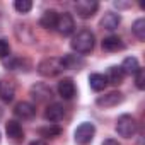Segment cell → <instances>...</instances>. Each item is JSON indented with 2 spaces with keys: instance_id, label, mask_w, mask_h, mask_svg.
<instances>
[{
  "instance_id": "obj_1",
  "label": "cell",
  "mask_w": 145,
  "mask_h": 145,
  "mask_svg": "<svg viewBox=\"0 0 145 145\" xmlns=\"http://www.w3.org/2000/svg\"><path fill=\"white\" fill-rule=\"evenodd\" d=\"M94 43H96L94 34L89 29H82V31H79L74 38H72L70 46L79 55H87V53H91L94 50Z\"/></svg>"
},
{
  "instance_id": "obj_2",
  "label": "cell",
  "mask_w": 145,
  "mask_h": 145,
  "mask_svg": "<svg viewBox=\"0 0 145 145\" xmlns=\"http://www.w3.org/2000/svg\"><path fill=\"white\" fill-rule=\"evenodd\" d=\"M63 70L65 68H63L61 58H56V56L44 58V60H41L38 63V72L43 77H56L58 74H61Z\"/></svg>"
},
{
  "instance_id": "obj_3",
  "label": "cell",
  "mask_w": 145,
  "mask_h": 145,
  "mask_svg": "<svg viewBox=\"0 0 145 145\" xmlns=\"http://www.w3.org/2000/svg\"><path fill=\"white\" fill-rule=\"evenodd\" d=\"M116 131L123 138H131L137 133V121L131 114H121L116 121Z\"/></svg>"
},
{
  "instance_id": "obj_4",
  "label": "cell",
  "mask_w": 145,
  "mask_h": 145,
  "mask_svg": "<svg viewBox=\"0 0 145 145\" xmlns=\"http://www.w3.org/2000/svg\"><path fill=\"white\" fill-rule=\"evenodd\" d=\"M94 135H96V126L89 121L86 123H80L74 133V138L79 145H89L92 140H94Z\"/></svg>"
},
{
  "instance_id": "obj_5",
  "label": "cell",
  "mask_w": 145,
  "mask_h": 145,
  "mask_svg": "<svg viewBox=\"0 0 145 145\" xmlns=\"http://www.w3.org/2000/svg\"><path fill=\"white\" fill-rule=\"evenodd\" d=\"M99 9V4L96 2V0H79V2L75 4V10L77 14L82 17V19H89L92 17Z\"/></svg>"
},
{
  "instance_id": "obj_6",
  "label": "cell",
  "mask_w": 145,
  "mask_h": 145,
  "mask_svg": "<svg viewBox=\"0 0 145 145\" xmlns=\"http://www.w3.org/2000/svg\"><path fill=\"white\" fill-rule=\"evenodd\" d=\"M123 99H125V96H123L121 92L111 91V92H108V94H104V96H99V97L96 99V104L101 106V108H114V106L121 104Z\"/></svg>"
},
{
  "instance_id": "obj_7",
  "label": "cell",
  "mask_w": 145,
  "mask_h": 145,
  "mask_svg": "<svg viewBox=\"0 0 145 145\" xmlns=\"http://www.w3.org/2000/svg\"><path fill=\"white\" fill-rule=\"evenodd\" d=\"M55 29H56L60 34H63V36L72 34V33H74V29H75L74 17H72L70 14H67V12L60 14V16H58V21H56V27H55Z\"/></svg>"
},
{
  "instance_id": "obj_8",
  "label": "cell",
  "mask_w": 145,
  "mask_h": 145,
  "mask_svg": "<svg viewBox=\"0 0 145 145\" xmlns=\"http://www.w3.org/2000/svg\"><path fill=\"white\" fill-rule=\"evenodd\" d=\"M14 114H16L19 120H31V118H34V114H36V106L31 104V103H27V101H21V103H17L16 108H14Z\"/></svg>"
},
{
  "instance_id": "obj_9",
  "label": "cell",
  "mask_w": 145,
  "mask_h": 145,
  "mask_svg": "<svg viewBox=\"0 0 145 145\" xmlns=\"http://www.w3.org/2000/svg\"><path fill=\"white\" fill-rule=\"evenodd\" d=\"M5 131H7V137L10 142L14 143H19L22 138H24V130H22V125L16 120H10L7 125H5Z\"/></svg>"
},
{
  "instance_id": "obj_10",
  "label": "cell",
  "mask_w": 145,
  "mask_h": 145,
  "mask_svg": "<svg viewBox=\"0 0 145 145\" xmlns=\"http://www.w3.org/2000/svg\"><path fill=\"white\" fill-rule=\"evenodd\" d=\"M63 116H65V108L58 103L50 104L44 111V120L50 121V123H58V121L63 120Z\"/></svg>"
},
{
  "instance_id": "obj_11",
  "label": "cell",
  "mask_w": 145,
  "mask_h": 145,
  "mask_svg": "<svg viewBox=\"0 0 145 145\" xmlns=\"http://www.w3.org/2000/svg\"><path fill=\"white\" fill-rule=\"evenodd\" d=\"M75 92H77V87H75V84H74L72 79H61L58 82V94L63 99H67V101L72 99L75 96Z\"/></svg>"
},
{
  "instance_id": "obj_12",
  "label": "cell",
  "mask_w": 145,
  "mask_h": 145,
  "mask_svg": "<svg viewBox=\"0 0 145 145\" xmlns=\"http://www.w3.org/2000/svg\"><path fill=\"white\" fill-rule=\"evenodd\" d=\"M31 96L38 101V103H44L51 97V89L46 84H36L31 87Z\"/></svg>"
},
{
  "instance_id": "obj_13",
  "label": "cell",
  "mask_w": 145,
  "mask_h": 145,
  "mask_svg": "<svg viewBox=\"0 0 145 145\" xmlns=\"http://www.w3.org/2000/svg\"><path fill=\"white\" fill-rule=\"evenodd\" d=\"M120 22H121V17H120L118 14H114V12H106V14L103 16V19H101V27L106 29V31H114V29H118Z\"/></svg>"
},
{
  "instance_id": "obj_14",
  "label": "cell",
  "mask_w": 145,
  "mask_h": 145,
  "mask_svg": "<svg viewBox=\"0 0 145 145\" xmlns=\"http://www.w3.org/2000/svg\"><path fill=\"white\" fill-rule=\"evenodd\" d=\"M61 63H63V68H70V70H80L86 61L84 58H80V55H65L61 58Z\"/></svg>"
},
{
  "instance_id": "obj_15",
  "label": "cell",
  "mask_w": 145,
  "mask_h": 145,
  "mask_svg": "<svg viewBox=\"0 0 145 145\" xmlns=\"http://www.w3.org/2000/svg\"><path fill=\"white\" fill-rule=\"evenodd\" d=\"M104 77H106L108 84H114V86H118V84H121V82H123L125 74H123L121 67L113 65V67H109V68H108V72H106V75H104Z\"/></svg>"
},
{
  "instance_id": "obj_16",
  "label": "cell",
  "mask_w": 145,
  "mask_h": 145,
  "mask_svg": "<svg viewBox=\"0 0 145 145\" xmlns=\"http://www.w3.org/2000/svg\"><path fill=\"white\" fill-rule=\"evenodd\" d=\"M123 41L121 38L118 36H108L103 39V50L104 51H118V50H123Z\"/></svg>"
},
{
  "instance_id": "obj_17",
  "label": "cell",
  "mask_w": 145,
  "mask_h": 145,
  "mask_svg": "<svg viewBox=\"0 0 145 145\" xmlns=\"http://www.w3.org/2000/svg\"><path fill=\"white\" fill-rule=\"evenodd\" d=\"M121 70H123L125 75H126V74H128V75H135L137 72L140 70V63H138V60H137L135 56H128V58L123 60Z\"/></svg>"
},
{
  "instance_id": "obj_18",
  "label": "cell",
  "mask_w": 145,
  "mask_h": 145,
  "mask_svg": "<svg viewBox=\"0 0 145 145\" xmlns=\"http://www.w3.org/2000/svg\"><path fill=\"white\" fill-rule=\"evenodd\" d=\"M56 21H58V14L55 10H46L41 19H39V24L44 27V29H55L56 27Z\"/></svg>"
},
{
  "instance_id": "obj_19",
  "label": "cell",
  "mask_w": 145,
  "mask_h": 145,
  "mask_svg": "<svg viewBox=\"0 0 145 145\" xmlns=\"http://www.w3.org/2000/svg\"><path fill=\"white\" fill-rule=\"evenodd\" d=\"M89 86H91L92 91L99 92V91H103L108 86V80H106V77L103 74H91L89 75Z\"/></svg>"
},
{
  "instance_id": "obj_20",
  "label": "cell",
  "mask_w": 145,
  "mask_h": 145,
  "mask_svg": "<svg viewBox=\"0 0 145 145\" xmlns=\"http://www.w3.org/2000/svg\"><path fill=\"white\" fill-rule=\"evenodd\" d=\"M16 96V87L12 82H4L0 84V97H2L4 103H10Z\"/></svg>"
},
{
  "instance_id": "obj_21",
  "label": "cell",
  "mask_w": 145,
  "mask_h": 145,
  "mask_svg": "<svg viewBox=\"0 0 145 145\" xmlns=\"http://www.w3.org/2000/svg\"><path fill=\"white\" fill-rule=\"evenodd\" d=\"M4 65L7 70H22V67H29V63L22 58H14V56H9V58H4Z\"/></svg>"
},
{
  "instance_id": "obj_22",
  "label": "cell",
  "mask_w": 145,
  "mask_h": 145,
  "mask_svg": "<svg viewBox=\"0 0 145 145\" xmlns=\"http://www.w3.org/2000/svg\"><path fill=\"white\" fill-rule=\"evenodd\" d=\"M131 33L137 36L138 41H143L145 39V19H137L131 26Z\"/></svg>"
},
{
  "instance_id": "obj_23",
  "label": "cell",
  "mask_w": 145,
  "mask_h": 145,
  "mask_svg": "<svg viewBox=\"0 0 145 145\" xmlns=\"http://www.w3.org/2000/svg\"><path fill=\"white\" fill-rule=\"evenodd\" d=\"M39 135L44 137V138H56V137L61 135V128L56 126V125H50V126L39 128Z\"/></svg>"
},
{
  "instance_id": "obj_24",
  "label": "cell",
  "mask_w": 145,
  "mask_h": 145,
  "mask_svg": "<svg viewBox=\"0 0 145 145\" xmlns=\"http://www.w3.org/2000/svg\"><path fill=\"white\" fill-rule=\"evenodd\" d=\"M14 7H16L17 12L27 14V12L33 9V2H31V0H16V2H14Z\"/></svg>"
},
{
  "instance_id": "obj_25",
  "label": "cell",
  "mask_w": 145,
  "mask_h": 145,
  "mask_svg": "<svg viewBox=\"0 0 145 145\" xmlns=\"http://www.w3.org/2000/svg\"><path fill=\"white\" fill-rule=\"evenodd\" d=\"M135 84H137L138 89H143L145 87V72H143V68H140L137 74H135Z\"/></svg>"
},
{
  "instance_id": "obj_26",
  "label": "cell",
  "mask_w": 145,
  "mask_h": 145,
  "mask_svg": "<svg viewBox=\"0 0 145 145\" xmlns=\"http://www.w3.org/2000/svg\"><path fill=\"white\" fill-rule=\"evenodd\" d=\"M9 53H10V46H9V43L5 41V39H0V58H7L9 56Z\"/></svg>"
},
{
  "instance_id": "obj_27",
  "label": "cell",
  "mask_w": 145,
  "mask_h": 145,
  "mask_svg": "<svg viewBox=\"0 0 145 145\" xmlns=\"http://www.w3.org/2000/svg\"><path fill=\"white\" fill-rule=\"evenodd\" d=\"M103 145H121V143L118 140H114V138H108V140L103 142Z\"/></svg>"
},
{
  "instance_id": "obj_28",
  "label": "cell",
  "mask_w": 145,
  "mask_h": 145,
  "mask_svg": "<svg viewBox=\"0 0 145 145\" xmlns=\"http://www.w3.org/2000/svg\"><path fill=\"white\" fill-rule=\"evenodd\" d=\"M29 145H46V143H44L43 140H34V142H31Z\"/></svg>"
},
{
  "instance_id": "obj_29",
  "label": "cell",
  "mask_w": 145,
  "mask_h": 145,
  "mask_svg": "<svg viewBox=\"0 0 145 145\" xmlns=\"http://www.w3.org/2000/svg\"><path fill=\"white\" fill-rule=\"evenodd\" d=\"M0 118H2V109H0Z\"/></svg>"
}]
</instances>
